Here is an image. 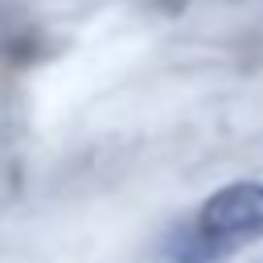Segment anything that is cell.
Masks as SVG:
<instances>
[{"mask_svg":"<svg viewBox=\"0 0 263 263\" xmlns=\"http://www.w3.org/2000/svg\"><path fill=\"white\" fill-rule=\"evenodd\" d=\"M259 234H263V181H230L214 189L201 201L189 230V238L201 247V259L222 255Z\"/></svg>","mask_w":263,"mask_h":263,"instance_id":"obj_1","label":"cell"}]
</instances>
